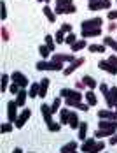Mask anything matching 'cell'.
I'll return each instance as SVG.
<instances>
[{
  "mask_svg": "<svg viewBox=\"0 0 117 153\" xmlns=\"http://www.w3.org/2000/svg\"><path fill=\"white\" fill-rule=\"evenodd\" d=\"M30 116H31V111H30V109H23V111H21V114L18 116V120L14 122L16 127H18V128H21V127L30 120Z\"/></svg>",
  "mask_w": 117,
  "mask_h": 153,
  "instance_id": "obj_8",
  "label": "cell"
},
{
  "mask_svg": "<svg viewBox=\"0 0 117 153\" xmlns=\"http://www.w3.org/2000/svg\"><path fill=\"white\" fill-rule=\"evenodd\" d=\"M75 150H77V141H70L61 148V153H73Z\"/></svg>",
  "mask_w": 117,
  "mask_h": 153,
  "instance_id": "obj_20",
  "label": "cell"
},
{
  "mask_svg": "<svg viewBox=\"0 0 117 153\" xmlns=\"http://www.w3.org/2000/svg\"><path fill=\"white\" fill-rule=\"evenodd\" d=\"M98 116H100V120L117 122V111H112V109H102V111H98Z\"/></svg>",
  "mask_w": 117,
  "mask_h": 153,
  "instance_id": "obj_7",
  "label": "cell"
},
{
  "mask_svg": "<svg viewBox=\"0 0 117 153\" xmlns=\"http://www.w3.org/2000/svg\"><path fill=\"white\" fill-rule=\"evenodd\" d=\"M2 39H4V41L9 39V33H7V30H5V27H2Z\"/></svg>",
  "mask_w": 117,
  "mask_h": 153,
  "instance_id": "obj_48",
  "label": "cell"
},
{
  "mask_svg": "<svg viewBox=\"0 0 117 153\" xmlns=\"http://www.w3.org/2000/svg\"><path fill=\"white\" fill-rule=\"evenodd\" d=\"M89 51L91 53H105V44H91Z\"/></svg>",
  "mask_w": 117,
  "mask_h": 153,
  "instance_id": "obj_31",
  "label": "cell"
},
{
  "mask_svg": "<svg viewBox=\"0 0 117 153\" xmlns=\"http://www.w3.org/2000/svg\"><path fill=\"white\" fill-rule=\"evenodd\" d=\"M59 95L63 97V99H75V100H82V95H80V92L75 88V90H70V88H61V92H59Z\"/></svg>",
  "mask_w": 117,
  "mask_h": 153,
  "instance_id": "obj_4",
  "label": "cell"
},
{
  "mask_svg": "<svg viewBox=\"0 0 117 153\" xmlns=\"http://www.w3.org/2000/svg\"><path fill=\"white\" fill-rule=\"evenodd\" d=\"M75 107H77V109H80V111H88L91 106H89V104H82V102H79V104H77Z\"/></svg>",
  "mask_w": 117,
  "mask_h": 153,
  "instance_id": "obj_44",
  "label": "cell"
},
{
  "mask_svg": "<svg viewBox=\"0 0 117 153\" xmlns=\"http://www.w3.org/2000/svg\"><path fill=\"white\" fill-rule=\"evenodd\" d=\"M61 30H65L67 33H70V32H72V25H68V23H65V25L61 27Z\"/></svg>",
  "mask_w": 117,
  "mask_h": 153,
  "instance_id": "obj_47",
  "label": "cell"
},
{
  "mask_svg": "<svg viewBox=\"0 0 117 153\" xmlns=\"http://www.w3.org/2000/svg\"><path fill=\"white\" fill-rule=\"evenodd\" d=\"M18 104H16V100L14 102H12V100H11V102H7V116H9V122L12 123V122H16V120H18V116H19V114H18Z\"/></svg>",
  "mask_w": 117,
  "mask_h": 153,
  "instance_id": "obj_5",
  "label": "cell"
},
{
  "mask_svg": "<svg viewBox=\"0 0 117 153\" xmlns=\"http://www.w3.org/2000/svg\"><path fill=\"white\" fill-rule=\"evenodd\" d=\"M67 35H68L67 32L59 28V30H58V33L54 35V41H56V44H65V39H67Z\"/></svg>",
  "mask_w": 117,
  "mask_h": 153,
  "instance_id": "obj_25",
  "label": "cell"
},
{
  "mask_svg": "<svg viewBox=\"0 0 117 153\" xmlns=\"http://www.w3.org/2000/svg\"><path fill=\"white\" fill-rule=\"evenodd\" d=\"M117 128H98L94 132V137H108V136H114Z\"/></svg>",
  "mask_w": 117,
  "mask_h": 153,
  "instance_id": "obj_12",
  "label": "cell"
},
{
  "mask_svg": "<svg viewBox=\"0 0 117 153\" xmlns=\"http://www.w3.org/2000/svg\"><path fill=\"white\" fill-rule=\"evenodd\" d=\"M39 2H44V4H49V0H39Z\"/></svg>",
  "mask_w": 117,
  "mask_h": 153,
  "instance_id": "obj_55",
  "label": "cell"
},
{
  "mask_svg": "<svg viewBox=\"0 0 117 153\" xmlns=\"http://www.w3.org/2000/svg\"><path fill=\"white\" fill-rule=\"evenodd\" d=\"M103 9H110V0H102Z\"/></svg>",
  "mask_w": 117,
  "mask_h": 153,
  "instance_id": "obj_50",
  "label": "cell"
},
{
  "mask_svg": "<svg viewBox=\"0 0 117 153\" xmlns=\"http://www.w3.org/2000/svg\"><path fill=\"white\" fill-rule=\"evenodd\" d=\"M108 30H117V25L114 23V21H112V23L108 25Z\"/></svg>",
  "mask_w": 117,
  "mask_h": 153,
  "instance_id": "obj_53",
  "label": "cell"
},
{
  "mask_svg": "<svg viewBox=\"0 0 117 153\" xmlns=\"http://www.w3.org/2000/svg\"><path fill=\"white\" fill-rule=\"evenodd\" d=\"M108 19L116 21V19H117V11H110V13H108Z\"/></svg>",
  "mask_w": 117,
  "mask_h": 153,
  "instance_id": "obj_46",
  "label": "cell"
},
{
  "mask_svg": "<svg viewBox=\"0 0 117 153\" xmlns=\"http://www.w3.org/2000/svg\"><path fill=\"white\" fill-rule=\"evenodd\" d=\"M105 100L108 107H116L117 109V86H112L108 92L105 93Z\"/></svg>",
  "mask_w": 117,
  "mask_h": 153,
  "instance_id": "obj_2",
  "label": "cell"
},
{
  "mask_svg": "<svg viewBox=\"0 0 117 153\" xmlns=\"http://www.w3.org/2000/svg\"><path fill=\"white\" fill-rule=\"evenodd\" d=\"M84 86H86V85H84L82 81H80V83H75V88H77V90H82Z\"/></svg>",
  "mask_w": 117,
  "mask_h": 153,
  "instance_id": "obj_51",
  "label": "cell"
},
{
  "mask_svg": "<svg viewBox=\"0 0 117 153\" xmlns=\"http://www.w3.org/2000/svg\"><path fill=\"white\" fill-rule=\"evenodd\" d=\"M47 127H49V130H51V132H58L59 130V123H51V125H47Z\"/></svg>",
  "mask_w": 117,
  "mask_h": 153,
  "instance_id": "obj_43",
  "label": "cell"
},
{
  "mask_svg": "<svg viewBox=\"0 0 117 153\" xmlns=\"http://www.w3.org/2000/svg\"><path fill=\"white\" fill-rule=\"evenodd\" d=\"M100 90H102V93H103V95H105V93L108 92V90H110V88H108V86H107V83H102V85H100Z\"/></svg>",
  "mask_w": 117,
  "mask_h": 153,
  "instance_id": "obj_45",
  "label": "cell"
},
{
  "mask_svg": "<svg viewBox=\"0 0 117 153\" xmlns=\"http://www.w3.org/2000/svg\"><path fill=\"white\" fill-rule=\"evenodd\" d=\"M37 71H65V69H63V62L40 60V62H37Z\"/></svg>",
  "mask_w": 117,
  "mask_h": 153,
  "instance_id": "obj_1",
  "label": "cell"
},
{
  "mask_svg": "<svg viewBox=\"0 0 117 153\" xmlns=\"http://www.w3.org/2000/svg\"><path fill=\"white\" fill-rule=\"evenodd\" d=\"M94 146H96V141H94V139H86V143L82 144V148H80V150H82L84 153H89Z\"/></svg>",
  "mask_w": 117,
  "mask_h": 153,
  "instance_id": "obj_21",
  "label": "cell"
},
{
  "mask_svg": "<svg viewBox=\"0 0 117 153\" xmlns=\"http://www.w3.org/2000/svg\"><path fill=\"white\" fill-rule=\"evenodd\" d=\"M7 83H9V77H7V74H4V76H2V86H0V90H2V92H5V90H7Z\"/></svg>",
  "mask_w": 117,
  "mask_h": 153,
  "instance_id": "obj_39",
  "label": "cell"
},
{
  "mask_svg": "<svg viewBox=\"0 0 117 153\" xmlns=\"http://www.w3.org/2000/svg\"><path fill=\"white\" fill-rule=\"evenodd\" d=\"M88 46V42H86V39H80V41H75V42H73L72 46V51L73 53H77V51H80V49H84V48Z\"/></svg>",
  "mask_w": 117,
  "mask_h": 153,
  "instance_id": "obj_19",
  "label": "cell"
},
{
  "mask_svg": "<svg viewBox=\"0 0 117 153\" xmlns=\"http://www.w3.org/2000/svg\"><path fill=\"white\" fill-rule=\"evenodd\" d=\"M39 92H40V83H39V85H37V83H33V85L30 86L28 97H31V99H35V97H39Z\"/></svg>",
  "mask_w": 117,
  "mask_h": 153,
  "instance_id": "obj_26",
  "label": "cell"
},
{
  "mask_svg": "<svg viewBox=\"0 0 117 153\" xmlns=\"http://www.w3.org/2000/svg\"><path fill=\"white\" fill-rule=\"evenodd\" d=\"M116 2H117V0H116Z\"/></svg>",
  "mask_w": 117,
  "mask_h": 153,
  "instance_id": "obj_58",
  "label": "cell"
},
{
  "mask_svg": "<svg viewBox=\"0 0 117 153\" xmlns=\"http://www.w3.org/2000/svg\"><path fill=\"white\" fill-rule=\"evenodd\" d=\"M44 14H45V18L49 19V23H54V21H56V13H53L49 5H44Z\"/></svg>",
  "mask_w": 117,
  "mask_h": 153,
  "instance_id": "obj_24",
  "label": "cell"
},
{
  "mask_svg": "<svg viewBox=\"0 0 117 153\" xmlns=\"http://www.w3.org/2000/svg\"><path fill=\"white\" fill-rule=\"evenodd\" d=\"M86 136H88V123L80 122L79 123V141H86Z\"/></svg>",
  "mask_w": 117,
  "mask_h": 153,
  "instance_id": "obj_16",
  "label": "cell"
},
{
  "mask_svg": "<svg viewBox=\"0 0 117 153\" xmlns=\"http://www.w3.org/2000/svg\"><path fill=\"white\" fill-rule=\"evenodd\" d=\"M75 41H77V37H75V33H72V32H70V33L67 35V39H65V44H70V46H72V44L75 42Z\"/></svg>",
  "mask_w": 117,
  "mask_h": 153,
  "instance_id": "obj_38",
  "label": "cell"
},
{
  "mask_svg": "<svg viewBox=\"0 0 117 153\" xmlns=\"http://www.w3.org/2000/svg\"><path fill=\"white\" fill-rule=\"evenodd\" d=\"M53 60H56V62H75V56L73 55H68V53H58V55H54L53 56Z\"/></svg>",
  "mask_w": 117,
  "mask_h": 153,
  "instance_id": "obj_14",
  "label": "cell"
},
{
  "mask_svg": "<svg viewBox=\"0 0 117 153\" xmlns=\"http://www.w3.org/2000/svg\"><path fill=\"white\" fill-rule=\"evenodd\" d=\"M98 127H100V128H117V122H112V120H100Z\"/></svg>",
  "mask_w": 117,
  "mask_h": 153,
  "instance_id": "obj_22",
  "label": "cell"
},
{
  "mask_svg": "<svg viewBox=\"0 0 117 153\" xmlns=\"http://www.w3.org/2000/svg\"><path fill=\"white\" fill-rule=\"evenodd\" d=\"M11 79H12L14 83H18V85L21 86V88H25V86H28V77L25 76V74H21V72H18V71L11 74Z\"/></svg>",
  "mask_w": 117,
  "mask_h": 153,
  "instance_id": "obj_6",
  "label": "cell"
},
{
  "mask_svg": "<svg viewBox=\"0 0 117 153\" xmlns=\"http://www.w3.org/2000/svg\"><path fill=\"white\" fill-rule=\"evenodd\" d=\"M98 67H100L102 71H107V72H108V74H112V76H116V74H117V67H116V65H112L108 60L98 62Z\"/></svg>",
  "mask_w": 117,
  "mask_h": 153,
  "instance_id": "obj_9",
  "label": "cell"
},
{
  "mask_svg": "<svg viewBox=\"0 0 117 153\" xmlns=\"http://www.w3.org/2000/svg\"><path fill=\"white\" fill-rule=\"evenodd\" d=\"M82 83H84L88 88H91V90L96 86V81H94V77H91V76H84V77H82Z\"/></svg>",
  "mask_w": 117,
  "mask_h": 153,
  "instance_id": "obj_29",
  "label": "cell"
},
{
  "mask_svg": "<svg viewBox=\"0 0 117 153\" xmlns=\"http://www.w3.org/2000/svg\"><path fill=\"white\" fill-rule=\"evenodd\" d=\"M75 11H77V7L72 4V5H68V7H56L54 13H56V14H73Z\"/></svg>",
  "mask_w": 117,
  "mask_h": 153,
  "instance_id": "obj_15",
  "label": "cell"
},
{
  "mask_svg": "<svg viewBox=\"0 0 117 153\" xmlns=\"http://www.w3.org/2000/svg\"><path fill=\"white\" fill-rule=\"evenodd\" d=\"M103 148H105V143H103V141H98V143H96V146H94V148H93L89 153H100Z\"/></svg>",
  "mask_w": 117,
  "mask_h": 153,
  "instance_id": "obj_36",
  "label": "cell"
},
{
  "mask_svg": "<svg viewBox=\"0 0 117 153\" xmlns=\"http://www.w3.org/2000/svg\"><path fill=\"white\" fill-rule=\"evenodd\" d=\"M80 33H82L84 39H88V37H98L102 33V28H89V30H82Z\"/></svg>",
  "mask_w": 117,
  "mask_h": 153,
  "instance_id": "obj_17",
  "label": "cell"
},
{
  "mask_svg": "<svg viewBox=\"0 0 117 153\" xmlns=\"http://www.w3.org/2000/svg\"><path fill=\"white\" fill-rule=\"evenodd\" d=\"M82 63H84V58H79V60L72 62V63H70V65H68V67H67V69L63 71V74H65V76H70V74H72L73 71H75L77 67H80Z\"/></svg>",
  "mask_w": 117,
  "mask_h": 153,
  "instance_id": "obj_11",
  "label": "cell"
},
{
  "mask_svg": "<svg viewBox=\"0 0 117 153\" xmlns=\"http://www.w3.org/2000/svg\"><path fill=\"white\" fill-rule=\"evenodd\" d=\"M59 107H61V99H54V102L51 104V113H59Z\"/></svg>",
  "mask_w": 117,
  "mask_h": 153,
  "instance_id": "obj_33",
  "label": "cell"
},
{
  "mask_svg": "<svg viewBox=\"0 0 117 153\" xmlns=\"http://www.w3.org/2000/svg\"><path fill=\"white\" fill-rule=\"evenodd\" d=\"M39 53H40V56H44V58H49V53H51V49H49V48L44 44V46L39 48Z\"/></svg>",
  "mask_w": 117,
  "mask_h": 153,
  "instance_id": "obj_35",
  "label": "cell"
},
{
  "mask_svg": "<svg viewBox=\"0 0 117 153\" xmlns=\"http://www.w3.org/2000/svg\"><path fill=\"white\" fill-rule=\"evenodd\" d=\"M108 143H110V144H117V134H116V136H112V137H110V141H108Z\"/></svg>",
  "mask_w": 117,
  "mask_h": 153,
  "instance_id": "obj_52",
  "label": "cell"
},
{
  "mask_svg": "<svg viewBox=\"0 0 117 153\" xmlns=\"http://www.w3.org/2000/svg\"><path fill=\"white\" fill-rule=\"evenodd\" d=\"M73 153H77V152H73Z\"/></svg>",
  "mask_w": 117,
  "mask_h": 153,
  "instance_id": "obj_57",
  "label": "cell"
},
{
  "mask_svg": "<svg viewBox=\"0 0 117 153\" xmlns=\"http://www.w3.org/2000/svg\"><path fill=\"white\" fill-rule=\"evenodd\" d=\"M108 62H110L112 65H116V67H117V56H116V55H112V56H108Z\"/></svg>",
  "mask_w": 117,
  "mask_h": 153,
  "instance_id": "obj_49",
  "label": "cell"
},
{
  "mask_svg": "<svg viewBox=\"0 0 117 153\" xmlns=\"http://www.w3.org/2000/svg\"><path fill=\"white\" fill-rule=\"evenodd\" d=\"M40 111H42V116H44L45 123L51 125V123H53V113H51V107L47 106V104H42V106H40Z\"/></svg>",
  "mask_w": 117,
  "mask_h": 153,
  "instance_id": "obj_10",
  "label": "cell"
},
{
  "mask_svg": "<svg viewBox=\"0 0 117 153\" xmlns=\"http://www.w3.org/2000/svg\"><path fill=\"white\" fill-rule=\"evenodd\" d=\"M45 46L49 48V49H51V53H53V51H54V48H56V41H54L51 35H45Z\"/></svg>",
  "mask_w": 117,
  "mask_h": 153,
  "instance_id": "obj_32",
  "label": "cell"
},
{
  "mask_svg": "<svg viewBox=\"0 0 117 153\" xmlns=\"http://www.w3.org/2000/svg\"><path fill=\"white\" fill-rule=\"evenodd\" d=\"M49 85H51V83H49V79H47V77H44V79L40 81V92H39V97H40V99H44V97H45Z\"/></svg>",
  "mask_w": 117,
  "mask_h": 153,
  "instance_id": "obj_18",
  "label": "cell"
},
{
  "mask_svg": "<svg viewBox=\"0 0 117 153\" xmlns=\"http://www.w3.org/2000/svg\"><path fill=\"white\" fill-rule=\"evenodd\" d=\"M12 153H23V152H21V148H16V150H14Z\"/></svg>",
  "mask_w": 117,
  "mask_h": 153,
  "instance_id": "obj_54",
  "label": "cell"
},
{
  "mask_svg": "<svg viewBox=\"0 0 117 153\" xmlns=\"http://www.w3.org/2000/svg\"><path fill=\"white\" fill-rule=\"evenodd\" d=\"M102 25H103L102 18H93V19H86V21H82L80 28H82V30H89V28H102Z\"/></svg>",
  "mask_w": 117,
  "mask_h": 153,
  "instance_id": "obj_3",
  "label": "cell"
},
{
  "mask_svg": "<svg viewBox=\"0 0 117 153\" xmlns=\"http://www.w3.org/2000/svg\"><path fill=\"white\" fill-rule=\"evenodd\" d=\"M12 130V123L7 122V123H2V132L5 134V132H11Z\"/></svg>",
  "mask_w": 117,
  "mask_h": 153,
  "instance_id": "obj_41",
  "label": "cell"
},
{
  "mask_svg": "<svg viewBox=\"0 0 117 153\" xmlns=\"http://www.w3.org/2000/svg\"><path fill=\"white\" fill-rule=\"evenodd\" d=\"M0 9H2V14H0V18H2V19H5V18H7V9H5V2H4V0L0 2Z\"/></svg>",
  "mask_w": 117,
  "mask_h": 153,
  "instance_id": "obj_42",
  "label": "cell"
},
{
  "mask_svg": "<svg viewBox=\"0 0 117 153\" xmlns=\"http://www.w3.org/2000/svg\"><path fill=\"white\" fill-rule=\"evenodd\" d=\"M68 120H70V111L68 109H59V123H68Z\"/></svg>",
  "mask_w": 117,
  "mask_h": 153,
  "instance_id": "obj_23",
  "label": "cell"
},
{
  "mask_svg": "<svg viewBox=\"0 0 117 153\" xmlns=\"http://www.w3.org/2000/svg\"><path fill=\"white\" fill-rule=\"evenodd\" d=\"M9 90H11V93H14V95H18V93H19V90H21V86H19L18 83H12V85L9 86Z\"/></svg>",
  "mask_w": 117,
  "mask_h": 153,
  "instance_id": "obj_40",
  "label": "cell"
},
{
  "mask_svg": "<svg viewBox=\"0 0 117 153\" xmlns=\"http://www.w3.org/2000/svg\"><path fill=\"white\" fill-rule=\"evenodd\" d=\"M93 2H100V0H89V4H93Z\"/></svg>",
  "mask_w": 117,
  "mask_h": 153,
  "instance_id": "obj_56",
  "label": "cell"
},
{
  "mask_svg": "<svg viewBox=\"0 0 117 153\" xmlns=\"http://www.w3.org/2000/svg\"><path fill=\"white\" fill-rule=\"evenodd\" d=\"M103 44L108 46V48H112L114 51H117V41L116 39H112V37H105V39H103Z\"/></svg>",
  "mask_w": 117,
  "mask_h": 153,
  "instance_id": "obj_30",
  "label": "cell"
},
{
  "mask_svg": "<svg viewBox=\"0 0 117 153\" xmlns=\"http://www.w3.org/2000/svg\"><path fill=\"white\" fill-rule=\"evenodd\" d=\"M72 4H73L72 0H56V7H68Z\"/></svg>",
  "mask_w": 117,
  "mask_h": 153,
  "instance_id": "obj_37",
  "label": "cell"
},
{
  "mask_svg": "<svg viewBox=\"0 0 117 153\" xmlns=\"http://www.w3.org/2000/svg\"><path fill=\"white\" fill-rule=\"evenodd\" d=\"M88 7H89V11H102V9H103V4H102V0H100V2L88 4Z\"/></svg>",
  "mask_w": 117,
  "mask_h": 153,
  "instance_id": "obj_34",
  "label": "cell"
},
{
  "mask_svg": "<svg viewBox=\"0 0 117 153\" xmlns=\"http://www.w3.org/2000/svg\"><path fill=\"white\" fill-rule=\"evenodd\" d=\"M79 118H77V113H72L70 111V120H68V125L72 127V128H79Z\"/></svg>",
  "mask_w": 117,
  "mask_h": 153,
  "instance_id": "obj_27",
  "label": "cell"
},
{
  "mask_svg": "<svg viewBox=\"0 0 117 153\" xmlns=\"http://www.w3.org/2000/svg\"><path fill=\"white\" fill-rule=\"evenodd\" d=\"M84 97H86V100H88V104H89V106H96V102H98V99H96V95H94V93L91 92V90H89V92L86 93Z\"/></svg>",
  "mask_w": 117,
  "mask_h": 153,
  "instance_id": "obj_28",
  "label": "cell"
},
{
  "mask_svg": "<svg viewBox=\"0 0 117 153\" xmlns=\"http://www.w3.org/2000/svg\"><path fill=\"white\" fill-rule=\"evenodd\" d=\"M26 97H28V92H26L25 88H21L19 93L16 95V104H18L19 107H23L25 106V102H26Z\"/></svg>",
  "mask_w": 117,
  "mask_h": 153,
  "instance_id": "obj_13",
  "label": "cell"
}]
</instances>
